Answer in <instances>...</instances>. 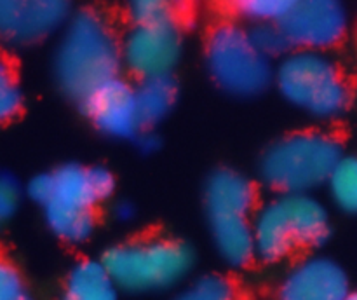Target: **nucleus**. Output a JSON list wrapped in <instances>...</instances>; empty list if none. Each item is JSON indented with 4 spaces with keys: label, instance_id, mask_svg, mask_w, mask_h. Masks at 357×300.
<instances>
[{
    "label": "nucleus",
    "instance_id": "f257e3e1",
    "mask_svg": "<svg viewBox=\"0 0 357 300\" xmlns=\"http://www.w3.org/2000/svg\"><path fill=\"white\" fill-rule=\"evenodd\" d=\"M122 44L114 28L96 10H80L66 21L54 51V79L72 100L84 101L117 79Z\"/></svg>",
    "mask_w": 357,
    "mask_h": 300
},
{
    "label": "nucleus",
    "instance_id": "f03ea898",
    "mask_svg": "<svg viewBox=\"0 0 357 300\" xmlns=\"http://www.w3.org/2000/svg\"><path fill=\"white\" fill-rule=\"evenodd\" d=\"M344 157L342 145L324 131L293 133L268 147L260 160V178L279 195H300L326 185Z\"/></svg>",
    "mask_w": 357,
    "mask_h": 300
},
{
    "label": "nucleus",
    "instance_id": "7ed1b4c3",
    "mask_svg": "<svg viewBox=\"0 0 357 300\" xmlns=\"http://www.w3.org/2000/svg\"><path fill=\"white\" fill-rule=\"evenodd\" d=\"M257 201L251 180L234 170H218L209 177L204 190V208L216 251L230 267H244L255 251L253 220Z\"/></svg>",
    "mask_w": 357,
    "mask_h": 300
},
{
    "label": "nucleus",
    "instance_id": "20e7f679",
    "mask_svg": "<svg viewBox=\"0 0 357 300\" xmlns=\"http://www.w3.org/2000/svg\"><path fill=\"white\" fill-rule=\"evenodd\" d=\"M255 251L264 262H279L296 248L319 246L330 236V216L310 194L279 195L253 218Z\"/></svg>",
    "mask_w": 357,
    "mask_h": 300
},
{
    "label": "nucleus",
    "instance_id": "39448f33",
    "mask_svg": "<svg viewBox=\"0 0 357 300\" xmlns=\"http://www.w3.org/2000/svg\"><path fill=\"white\" fill-rule=\"evenodd\" d=\"M101 262L121 290L150 293L180 285L190 274L195 255L181 241L153 237L117 244Z\"/></svg>",
    "mask_w": 357,
    "mask_h": 300
},
{
    "label": "nucleus",
    "instance_id": "423d86ee",
    "mask_svg": "<svg viewBox=\"0 0 357 300\" xmlns=\"http://www.w3.org/2000/svg\"><path fill=\"white\" fill-rule=\"evenodd\" d=\"M279 93L310 117L337 119L351 103V89L340 68L317 51L284 56L274 73Z\"/></svg>",
    "mask_w": 357,
    "mask_h": 300
},
{
    "label": "nucleus",
    "instance_id": "0eeeda50",
    "mask_svg": "<svg viewBox=\"0 0 357 300\" xmlns=\"http://www.w3.org/2000/svg\"><path fill=\"white\" fill-rule=\"evenodd\" d=\"M51 201L44 206L49 229L68 243H82L94 229L93 208L110 197L114 177L105 167L66 164L52 171Z\"/></svg>",
    "mask_w": 357,
    "mask_h": 300
},
{
    "label": "nucleus",
    "instance_id": "6e6552de",
    "mask_svg": "<svg viewBox=\"0 0 357 300\" xmlns=\"http://www.w3.org/2000/svg\"><path fill=\"white\" fill-rule=\"evenodd\" d=\"M206 66L220 89L237 98L258 96L274 79L271 59L237 24L216 27L206 42Z\"/></svg>",
    "mask_w": 357,
    "mask_h": 300
},
{
    "label": "nucleus",
    "instance_id": "1a4fd4ad",
    "mask_svg": "<svg viewBox=\"0 0 357 300\" xmlns=\"http://www.w3.org/2000/svg\"><path fill=\"white\" fill-rule=\"evenodd\" d=\"M279 27L296 51L321 52L345 37L349 16L345 7L335 0H293Z\"/></svg>",
    "mask_w": 357,
    "mask_h": 300
},
{
    "label": "nucleus",
    "instance_id": "9d476101",
    "mask_svg": "<svg viewBox=\"0 0 357 300\" xmlns=\"http://www.w3.org/2000/svg\"><path fill=\"white\" fill-rule=\"evenodd\" d=\"M181 56L176 23L132 27L122 40V63L139 80L169 77Z\"/></svg>",
    "mask_w": 357,
    "mask_h": 300
},
{
    "label": "nucleus",
    "instance_id": "9b49d317",
    "mask_svg": "<svg viewBox=\"0 0 357 300\" xmlns=\"http://www.w3.org/2000/svg\"><path fill=\"white\" fill-rule=\"evenodd\" d=\"M70 20L61 0H2L0 33L10 45H30L54 33Z\"/></svg>",
    "mask_w": 357,
    "mask_h": 300
},
{
    "label": "nucleus",
    "instance_id": "f8f14e48",
    "mask_svg": "<svg viewBox=\"0 0 357 300\" xmlns=\"http://www.w3.org/2000/svg\"><path fill=\"white\" fill-rule=\"evenodd\" d=\"M344 269L328 257H309L282 278L278 300H347L351 295Z\"/></svg>",
    "mask_w": 357,
    "mask_h": 300
},
{
    "label": "nucleus",
    "instance_id": "ddd939ff",
    "mask_svg": "<svg viewBox=\"0 0 357 300\" xmlns=\"http://www.w3.org/2000/svg\"><path fill=\"white\" fill-rule=\"evenodd\" d=\"M82 107L103 135L112 138H138L143 133L135 87L119 77L91 94Z\"/></svg>",
    "mask_w": 357,
    "mask_h": 300
},
{
    "label": "nucleus",
    "instance_id": "4468645a",
    "mask_svg": "<svg viewBox=\"0 0 357 300\" xmlns=\"http://www.w3.org/2000/svg\"><path fill=\"white\" fill-rule=\"evenodd\" d=\"M119 290L103 262L82 260L70 271L59 300H119Z\"/></svg>",
    "mask_w": 357,
    "mask_h": 300
},
{
    "label": "nucleus",
    "instance_id": "2eb2a0df",
    "mask_svg": "<svg viewBox=\"0 0 357 300\" xmlns=\"http://www.w3.org/2000/svg\"><path fill=\"white\" fill-rule=\"evenodd\" d=\"M136 107L143 131H150L171 112L176 101V84L171 77L139 80L135 87Z\"/></svg>",
    "mask_w": 357,
    "mask_h": 300
},
{
    "label": "nucleus",
    "instance_id": "dca6fc26",
    "mask_svg": "<svg viewBox=\"0 0 357 300\" xmlns=\"http://www.w3.org/2000/svg\"><path fill=\"white\" fill-rule=\"evenodd\" d=\"M326 185L338 209L357 215V156L342 157Z\"/></svg>",
    "mask_w": 357,
    "mask_h": 300
},
{
    "label": "nucleus",
    "instance_id": "f3484780",
    "mask_svg": "<svg viewBox=\"0 0 357 300\" xmlns=\"http://www.w3.org/2000/svg\"><path fill=\"white\" fill-rule=\"evenodd\" d=\"M128 16L132 27H146V24H180L181 6L164 0H136L128 6Z\"/></svg>",
    "mask_w": 357,
    "mask_h": 300
},
{
    "label": "nucleus",
    "instance_id": "a211bd4d",
    "mask_svg": "<svg viewBox=\"0 0 357 300\" xmlns=\"http://www.w3.org/2000/svg\"><path fill=\"white\" fill-rule=\"evenodd\" d=\"M174 300H239L232 283L218 274L201 276L185 286Z\"/></svg>",
    "mask_w": 357,
    "mask_h": 300
},
{
    "label": "nucleus",
    "instance_id": "6ab92c4d",
    "mask_svg": "<svg viewBox=\"0 0 357 300\" xmlns=\"http://www.w3.org/2000/svg\"><path fill=\"white\" fill-rule=\"evenodd\" d=\"M293 0H241L234 3L237 16L251 21L253 24L279 23L288 14Z\"/></svg>",
    "mask_w": 357,
    "mask_h": 300
},
{
    "label": "nucleus",
    "instance_id": "aec40b11",
    "mask_svg": "<svg viewBox=\"0 0 357 300\" xmlns=\"http://www.w3.org/2000/svg\"><path fill=\"white\" fill-rule=\"evenodd\" d=\"M250 35L258 51L267 56L268 59L274 58V56L284 54L291 47L279 23L255 24L250 30Z\"/></svg>",
    "mask_w": 357,
    "mask_h": 300
},
{
    "label": "nucleus",
    "instance_id": "412c9836",
    "mask_svg": "<svg viewBox=\"0 0 357 300\" xmlns=\"http://www.w3.org/2000/svg\"><path fill=\"white\" fill-rule=\"evenodd\" d=\"M21 105H23V94L14 79V73L3 63L0 68V117L2 121L13 119L20 112Z\"/></svg>",
    "mask_w": 357,
    "mask_h": 300
},
{
    "label": "nucleus",
    "instance_id": "4be33fe9",
    "mask_svg": "<svg viewBox=\"0 0 357 300\" xmlns=\"http://www.w3.org/2000/svg\"><path fill=\"white\" fill-rule=\"evenodd\" d=\"M0 300H35L20 272L7 262L0 267Z\"/></svg>",
    "mask_w": 357,
    "mask_h": 300
},
{
    "label": "nucleus",
    "instance_id": "5701e85b",
    "mask_svg": "<svg viewBox=\"0 0 357 300\" xmlns=\"http://www.w3.org/2000/svg\"><path fill=\"white\" fill-rule=\"evenodd\" d=\"M20 199L21 190L17 181L13 177L3 174L2 180H0V216H2V220L10 218L16 213Z\"/></svg>",
    "mask_w": 357,
    "mask_h": 300
},
{
    "label": "nucleus",
    "instance_id": "b1692460",
    "mask_svg": "<svg viewBox=\"0 0 357 300\" xmlns=\"http://www.w3.org/2000/svg\"><path fill=\"white\" fill-rule=\"evenodd\" d=\"M52 188H54V183H52V174H38L33 180L28 183V195L33 199L35 202H38L40 206H45L49 201H51Z\"/></svg>",
    "mask_w": 357,
    "mask_h": 300
},
{
    "label": "nucleus",
    "instance_id": "393cba45",
    "mask_svg": "<svg viewBox=\"0 0 357 300\" xmlns=\"http://www.w3.org/2000/svg\"><path fill=\"white\" fill-rule=\"evenodd\" d=\"M138 145L142 147L145 152H152V150L157 149V138L150 131H143L142 135L138 136Z\"/></svg>",
    "mask_w": 357,
    "mask_h": 300
},
{
    "label": "nucleus",
    "instance_id": "a878e982",
    "mask_svg": "<svg viewBox=\"0 0 357 300\" xmlns=\"http://www.w3.org/2000/svg\"><path fill=\"white\" fill-rule=\"evenodd\" d=\"M115 216L121 222H129L135 216V208L131 204H128V202H121V204L115 206Z\"/></svg>",
    "mask_w": 357,
    "mask_h": 300
},
{
    "label": "nucleus",
    "instance_id": "bb28decb",
    "mask_svg": "<svg viewBox=\"0 0 357 300\" xmlns=\"http://www.w3.org/2000/svg\"><path fill=\"white\" fill-rule=\"evenodd\" d=\"M347 300H357V292H352L351 295H349Z\"/></svg>",
    "mask_w": 357,
    "mask_h": 300
}]
</instances>
